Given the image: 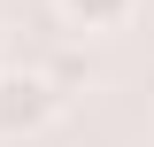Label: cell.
Wrapping results in <instances>:
<instances>
[{"label":"cell","mask_w":154,"mask_h":147,"mask_svg":"<svg viewBox=\"0 0 154 147\" xmlns=\"http://www.w3.org/2000/svg\"><path fill=\"white\" fill-rule=\"evenodd\" d=\"M62 77L54 70H8L0 62V139H31V132H46L62 116Z\"/></svg>","instance_id":"cell-1"},{"label":"cell","mask_w":154,"mask_h":147,"mask_svg":"<svg viewBox=\"0 0 154 147\" xmlns=\"http://www.w3.org/2000/svg\"><path fill=\"white\" fill-rule=\"evenodd\" d=\"M54 8H62L69 31H123L139 16V0H54Z\"/></svg>","instance_id":"cell-2"}]
</instances>
